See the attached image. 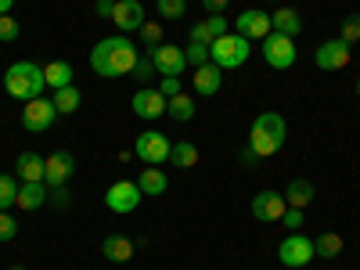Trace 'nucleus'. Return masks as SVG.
Wrapping results in <instances>:
<instances>
[{
    "mask_svg": "<svg viewBox=\"0 0 360 270\" xmlns=\"http://www.w3.org/2000/svg\"><path fill=\"white\" fill-rule=\"evenodd\" d=\"M137 54L141 51L127 37H105V40L94 44V51H90V69H94L98 76H105V79H119V76L134 72Z\"/></svg>",
    "mask_w": 360,
    "mask_h": 270,
    "instance_id": "nucleus-1",
    "label": "nucleus"
},
{
    "mask_svg": "<svg viewBox=\"0 0 360 270\" xmlns=\"http://www.w3.org/2000/svg\"><path fill=\"white\" fill-rule=\"evenodd\" d=\"M285 137H288V127H285V115H278V112H259L249 127V144L256 148L259 159L278 155Z\"/></svg>",
    "mask_w": 360,
    "mask_h": 270,
    "instance_id": "nucleus-2",
    "label": "nucleus"
},
{
    "mask_svg": "<svg viewBox=\"0 0 360 270\" xmlns=\"http://www.w3.org/2000/svg\"><path fill=\"white\" fill-rule=\"evenodd\" d=\"M44 65L37 62H15L8 72H4V90L8 98H18V101H33V98H44Z\"/></svg>",
    "mask_w": 360,
    "mask_h": 270,
    "instance_id": "nucleus-3",
    "label": "nucleus"
},
{
    "mask_svg": "<svg viewBox=\"0 0 360 270\" xmlns=\"http://www.w3.org/2000/svg\"><path fill=\"white\" fill-rule=\"evenodd\" d=\"M249 54H252V44H249L245 37H238V33H224L220 40L209 44V62L220 65V69H238V65H245Z\"/></svg>",
    "mask_w": 360,
    "mask_h": 270,
    "instance_id": "nucleus-4",
    "label": "nucleus"
},
{
    "mask_svg": "<svg viewBox=\"0 0 360 270\" xmlns=\"http://www.w3.org/2000/svg\"><path fill=\"white\" fill-rule=\"evenodd\" d=\"M169 148H173V141H169L166 134H159V130H144V134L134 137V155H137L144 166H162V162H169Z\"/></svg>",
    "mask_w": 360,
    "mask_h": 270,
    "instance_id": "nucleus-5",
    "label": "nucleus"
},
{
    "mask_svg": "<svg viewBox=\"0 0 360 270\" xmlns=\"http://www.w3.org/2000/svg\"><path fill=\"white\" fill-rule=\"evenodd\" d=\"M263 58L270 69H292L295 65V40L292 37H281V33H270L263 37Z\"/></svg>",
    "mask_w": 360,
    "mask_h": 270,
    "instance_id": "nucleus-6",
    "label": "nucleus"
},
{
    "mask_svg": "<svg viewBox=\"0 0 360 270\" xmlns=\"http://www.w3.org/2000/svg\"><path fill=\"white\" fill-rule=\"evenodd\" d=\"M314 256H317V252H314V242H310L303 231H292L285 242L278 245V259H281L285 266H307Z\"/></svg>",
    "mask_w": 360,
    "mask_h": 270,
    "instance_id": "nucleus-7",
    "label": "nucleus"
},
{
    "mask_svg": "<svg viewBox=\"0 0 360 270\" xmlns=\"http://www.w3.org/2000/svg\"><path fill=\"white\" fill-rule=\"evenodd\" d=\"M152 65L162 79H180V72L188 69V58L176 44H159V47H152Z\"/></svg>",
    "mask_w": 360,
    "mask_h": 270,
    "instance_id": "nucleus-8",
    "label": "nucleus"
},
{
    "mask_svg": "<svg viewBox=\"0 0 360 270\" xmlns=\"http://www.w3.org/2000/svg\"><path fill=\"white\" fill-rule=\"evenodd\" d=\"M130 108H134L141 119H148V123H155V119H162V115H166L169 98L162 94L159 86H141L137 94H134V101H130Z\"/></svg>",
    "mask_w": 360,
    "mask_h": 270,
    "instance_id": "nucleus-9",
    "label": "nucleus"
},
{
    "mask_svg": "<svg viewBox=\"0 0 360 270\" xmlns=\"http://www.w3.org/2000/svg\"><path fill=\"white\" fill-rule=\"evenodd\" d=\"M349 58H353V44H346V40H324V44L314 51V62H317V69H324V72L346 69Z\"/></svg>",
    "mask_w": 360,
    "mask_h": 270,
    "instance_id": "nucleus-10",
    "label": "nucleus"
},
{
    "mask_svg": "<svg viewBox=\"0 0 360 270\" xmlns=\"http://www.w3.org/2000/svg\"><path fill=\"white\" fill-rule=\"evenodd\" d=\"M54 115H58V108H54L51 98H33V101H25V108H22V127L29 134H44V130H51Z\"/></svg>",
    "mask_w": 360,
    "mask_h": 270,
    "instance_id": "nucleus-11",
    "label": "nucleus"
},
{
    "mask_svg": "<svg viewBox=\"0 0 360 270\" xmlns=\"http://www.w3.org/2000/svg\"><path fill=\"white\" fill-rule=\"evenodd\" d=\"M141 188L137 180H115V184L105 191V205L112 209V213H134V209L141 205Z\"/></svg>",
    "mask_w": 360,
    "mask_h": 270,
    "instance_id": "nucleus-12",
    "label": "nucleus"
},
{
    "mask_svg": "<svg viewBox=\"0 0 360 270\" xmlns=\"http://www.w3.org/2000/svg\"><path fill=\"white\" fill-rule=\"evenodd\" d=\"M72 173H76L72 152L58 148V152H51L47 162H44V184H47V188H62V184H69V180H72Z\"/></svg>",
    "mask_w": 360,
    "mask_h": 270,
    "instance_id": "nucleus-13",
    "label": "nucleus"
},
{
    "mask_svg": "<svg viewBox=\"0 0 360 270\" xmlns=\"http://www.w3.org/2000/svg\"><path fill=\"white\" fill-rule=\"evenodd\" d=\"M285 209H288V202H285V191H259L256 198H252V217L259 220V224H281V217H285Z\"/></svg>",
    "mask_w": 360,
    "mask_h": 270,
    "instance_id": "nucleus-14",
    "label": "nucleus"
},
{
    "mask_svg": "<svg viewBox=\"0 0 360 270\" xmlns=\"http://www.w3.org/2000/svg\"><path fill=\"white\" fill-rule=\"evenodd\" d=\"M112 25L119 29V33H137V29L144 25V4L141 0H115Z\"/></svg>",
    "mask_w": 360,
    "mask_h": 270,
    "instance_id": "nucleus-15",
    "label": "nucleus"
},
{
    "mask_svg": "<svg viewBox=\"0 0 360 270\" xmlns=\"http://www.w3.org/2000/svg\"><path fill=\"white\" fill-rule=\"evenodd\" d=\"M270 33H274V25H270V15H266V11L249 8V11L238 15V37H245V40H263V37H270Z\"/></svg>",
    "mask_w": 360,
    "mask_h": 270,
    "instance_id": "nucleus-16",
    "label": "nucleus"
},
{
    "mask_svg": "<svg viewBox=\"0 0 360 270\" xmlns=\"http://www.w3.org/2000/svg\"><path fill=\"white\" fill-rule=\"evenodd\" d=\"M134 249H137V242H134V238H127V234H108L105 242H101V256L108 263H130L134 259Z\"/></svg>",
    "mask_w": 360,
    "mask_h": 270,
    "instance_id": "nucleus-17",
    "label": "nucleus"
},
{
    "mask_svg": "<svg viewBox=\"0 0 360 270\" xmlns=\"http://www.w3.org/2000/svg\"><path fill=\"white\" fill-rule=\"evenodd\" d=\"M224 33H231L224 15H209L205 22H195V25H191V40H195V44H205V47L213 44V40H220Z\"/></svg>",
    "mask_w": 360,
    "mask_h": 270,
    "instance_id": "nucleus-18",
    "label": "nucleus"
},
{
    "mask_svg": "<svg viewBox=\"0 0 360 270\" xmlns=\"http://www.w3.org/2000/svg\"><path fill=\"white\" fill-rule=\"evenodd\" d=\"M191 83H195V94H202V98H213L217 90L224 86V69L209 62V65L195 69V79H191Z\"/></svg>",
    "mask_w": 360,
    "mask_h": 270,
    "instance_id": "nucleus-19",
    "label": "nucleus"
},
{
    "mask_svg": "<svg viewBox=\"0 0 360 270\" xmlns=\"http://www.w3.org/2000/svg\"><path fill=\"white\" fill-rule=\"evenodd\" d=\"M270 25H274V33H281V37H299L303 33V18H299V11L295 8H288V4H281L274 15H270Z\"/></svg>",
    "mask_w": 360,
    "mask_h": 270,
    "instance_id": "nucleus-20",
    "label": "nucleus"
},
{
    "mask_svg": "<svg viewBox=\"0 0 360 270\" xmlns=\"http://www.w3.org/2000/svg\"><path fill=\"white\" fill-rule=\"evenodd\" d=\"M15 205L25 209V213L47 205V184H40V180H25V184H18V202Z\"/></svg>",
    "mask_w": 360,
    "mask_h": 270,
    "instance_id": "nucleus-21",
    "label": "nucleus"
},
{
    "mask_svg": "<svg viewBox=\"0 0 360 270\" xmlns=\"http://www.w3.org/2000/svg\"><path fill=\"white\" fill-rule=\"evenodd\" d=\"M314 184L307 176H292L288 180V188H285V202H288V209H307L310 202H314Z\"/></svg>",
    "mask_w": 360,
    "mask_h": 270,
    "instance_id": "nucleus-22",
    "label": "nucleus"
},
{
    "mask_svg": "<svg viewBox=\"0 0 360 270\" xmlns=\"http://www.w3.org/2000/svg\"><path fill=\"white\" fill-rule=\"evenodd\" d=\"M44 162H47V155H37V152H22L18 159H15V176L22 180H40L44 184Z\"/></svg>",
    "mask_w": 360,
    "mask_h": 270,
    "instance_id": "nucleus-23",
    "label": "nucleus"
},
{
    "mask_svg": "<svg viewBox=\"0 0 360 270\" xmlns=\"http://www.w3.org/2000/svg\"><path fill=\"white\" fill-rule=\"evenodd\" d=\"M137 188H141V195H166V188H169V176L159 169V166H144L141 169V176H137Z\"/></svg>",
    "mask_w": 360,
    "mask_h": 270,
    "instance_id": "nucleus-24",
    "label": "nucleus"
},
{
    "mask_svg": "<svg viewBox=\"0 0 360 270\" xmlns=\"http://www.w3.org/2000/svg\"><path fill=\"white\" fill-rule=\"evenodd\" d=\"M342 234H335V231H321L317 238H314V252L321 256V259H339L342 256Z\"/></svg>",
    "mask_w": 360,
    "mask_h": 270,
    "instance_id": "nucleus-25",
    "label": "nucleus"
},
{
    "mask_svg": "<svg viewBox=\"0 0 360 270\" xmlns=\"http://www.w3.org/2000/svg\"><path fill=\"white\" fill-rule=\"evenodd\" d=\"M54 108L62 112V115H72L79 105H83V94H79V86L76 83H69V86H62V90H54Z\"/></svg>",
    "mask_w": 360,
    "mask_h": 270,
    "instance_id": "nucleus-26",
    "label": "nucleus"
},
{
    "mask_svg": "<svg viewBox=\"0 0 360 270\" xmlns=\"http://www.w3.org/2000/svg\"><path fill=\"white\" fill-rule=\"evenodd\" d=\"M169 162H173L176 169H191V166H198V148H195L191 141H176V144L169 148Z\"/></svg>",
    "mask_w": 360,
    "mask_h": 270,
    "instance_id": "nucleus-27",
    "label": "nucleus"
},
{
    "mask_svg": "<svg viewBox=\"0 0 360 270\" xmlns=\"http://www.w3.org/2000/svg\"><path fill=\"white\" fill-rule=\"evenodd\" d=\"M166 115L173 119V123H191V119H195V98H188V94H176V98H169Z\"/></svg>",
    "mask_w": 360,
    "mask_h": 270,
    "instance_id": "nucleus-28",
    "label": "nucleus"
},
{
    "mask_svg": "<svg viewBox=\"0 0 360 270\" xmlns=\"http://www.w3.org/2000/svg\"><path fill=\"white\" fill-rule=\"evenodd\" d=\"M44 79H47V86L62 90V86L72 83V65H69V62H47V65H44Z\"/></svg>",
    "mask_w": 360,
    "mask_h": 270,
    "instance_id": "nucleus-29",
    "label": "nucleus"
},
{
    "mask_svg": "<svg viewBox=\"0 0 360 270\" xmlns=\"http://www.w3.org/2000/svg\"><path fill=\"white\" fill-rule=\"evenodd\" d=\"M18 202V180L11 173H0V209H11Z\"/></svg>",
    "mask_w": 360,
    "mask_h": 270,
    "instance_id": "nucleus-30",
    "label": "nucleus"
},
{
    "mask_svg": "<svg viewBox=\"0 0 360 270\" xmlns=\"http://www.w3.org/2000/svg\"><path fill=\"white\" fill-rule=\"evenodd\" d=\"M155 8H159V15H162V18L176 22V18H184V11H188V0H155Z\"/></svg>",
    "mask_w": 360,
    "mask_h": 270,
    "instance_id": "nucleus-31",
    "label": "nucleus"
},
{
    "mask_svg": "<svg viewBox=\"0 0 360 270\" xmlns=\"http://www.w3.org/2000/svg\"><path fill=\"white\" fill-rule=\"evenodd\" d=\"M184 58H188V65H195V69H202V65H209V47L205 44H188L184 47Z\"/></svg>",
    "mask_w": 360,
    "mask_h": 270,
    "instance_id": "nucleus-32",
    "label": "nucleus"
},
{
    "mask_svg": "<svg viewBox=\"0 0 360 270\" xmlns=\"http://www.w3.org/2000/svg\"><path fill=\"white\" fill-rule=\"evenodd\" d=\"M15 234H18V220L8 213V209H0V245H4V242H11Z\"/></svg>",
    "mask_w": 360,
    "mask_h": 270,
    "instance_id": "nucleus-33",
    "label": "nucleus"
},
{
    "mask_svg": "<svg viewBox=\"0 0 360 270\" xmlns=\"http://www.w3.org/2000/svg\"><path fill=\"white\" fill-rule=\"evenodd\" d=\"M137 33H141V40H144L148 47H159V44H162V25H159V22H144Z\"/></svg>",
    "mask_w": 360,
    "mask_h": 270,
    "instance_id": "nucleus-34",
    "label": "nucleus"
},
{
    "mask_svg": "<svg viewBox=\"0 0 360 270\" xmlns=\"http://www.w3.org/2000/svg\"><path fill=\"white\" fill-rule=\"evenodd\" d=\"M18 33H22V25H18L11 15H0V44H11V40H18Z\"/></svg>",
    "mask_w": 360,
    "mask_h": 270,
    "instance_id": "nucleus-35",
    "label": "nucleus"
},
{
    "mask_svg": "<svg viewBox=\"0 0 360 270\" xmlns=\"http://www.w3.org/2000/svg\"><path fill=\"white\" fill-rule=\"evenodd\" d=\"M152 72H155V65H152V54H137V65H134V79L148 83V79H152Z\"/></svg>",
    "mask_w": 360,
    "mask_h": 270,
    "instance_id": "nucleus-36",
    "label": "nucleus"
},
{
    "mask_svg": "<svg viewBox=\"0 0 360 270\" xmlns=\"http://www.w3.org/2000/svg\"><path fill=\"white\" fill-rule=\"evenodd\" d=\"M339 40H346V44H356L360 40V15H349L346 22H342V37Z\"/></svg>",
    "mask_w": 360,
    "mask_h": 270,
    "instance_id": "nucleus-37",
    "label": "nucleus"
},
{
    "mask_svg": "<svg viewBox=\"0 0 360 270\" xmlns=\"http://www.w3.org/2000/svg\"><path fill=\"white\" fill-rule=\"evenodd\" d=\"M47 202H51V205H62V209H65V205L72 202V195H69V184H62V188H47Z\"/></svg>",
    "mask_w": 360,
    "mask_h": 270,
    "instance_id": "nucleus-38",
    "label": "nucleus"
},
{
    "mask_svg": "<svg viewBox=\"0 0 360 270\" xmlns=\"http://www.w3.org/2000/svg\"><path fill=\"white\" fill-rule=\"evenodd\" d=\"M281 224L288 227V231H303V209H285V217H281Z\"/></svg>",
    "mask_w": 360,
    "mask_h": 270,
    "instance_id": "nucleus-39",
    "label": "nucleus"
},
{
    "mask_svg": "<svg viewBox=\"0 0 360 270\" xmlns=\"http://www.w3.org/2000/svg\"><path fill=\"white\" fill-rule=\"evenodd\" d=\"M238 162H242V166H256V162H259V155H256V148H252L249 141H245L242 148H238Z\"/></svg>",
    "mask_w": 360,
    "mask_h": 270,
    "instance_id": "nucleus-40",
    "label": "nucleus"
},
{
    "mask_svg": "<svg viewBox=\"0 0 360 270\" xmlns=\"http://www.w3.org/2000/svg\"><path fill=\"white\" fill-rule=\"evenodd\" d=\"M112 11H115V0H98V4H94V15L98 18H108L112 22Z\"/></svg>",
    "mask_w": 360,
    "mask_h": 270,
    "instance_id": "nucleus-41",
    "label": "nucleus"
},
{
    "mask_svg": "<svg viewBox=\"0 0 360 270\" xmlns=\"http://www.w3.org/2000/svg\"><path fill=\"white\" fill-rule=\"evenodd\" d=\"M159 90H162L166 98H176V94H180V79H162V83H159Z\"/></svg>",
    "mask_w": 360,
    "mask_h": 270,
    "instance_id": "nucleus-42",
    "label": "nucleus"
},
{
    "mask_svg": "<svg viewBox=\"0 0 360 270\" xmlns=\"http://www.w3.org/2000/svg\"><path fill=\"white\" fill-rule=\"evenodd\" d=\"M227 4H231V0H202V8H205L209 15H220Z\"/></svg>",
    "mask_w": 360,
    "mask_h": 270,
    "instance_id": "nucleus-43",
    "label": "nucleus"
},
{
    "mask_svg": "<svg viewBox=\"0 0 360 270\" xmlns=\"http://www.w3.org/2000/svg\"><path fill=\"white\" fill-rule=\"evenodd\" d=\"M11 8H15V0H0V15H11Z\"/></svg>",
    "mask_w": 360,
    "mask_h": 270,
    "instance_id": "nucleus-44",
    "label": "nucleus"
},
{
    "mask_svg": "<svg viewBox=\"0 0 360 270\" xmlns=\"http://www.w3.org/2000/svg\"><path fill=\"white\" fill-rule=\"evenodd\" d=\"M8 270H29V266H22V263H15V266H8Z\"/></svg>",
    "mask_w": 360,
    "mask_h": 270,
    "instance_id": "nucleus-45",
    "label": "nucleus"
},
{
    "mask_svg": "<svg viewBox=\"0 0 360 270\" xmlns=\"http://www.w3.org/2000/svg\"><path fill=\"white\" fill-rule=\"evenodd\" d=\"M356 98H360V79H356Z\"/></svg>",
    "mask_w": 360,
    "mask_h": 270,
    "instance_id": "nucleus-46",
    "label": "nucleus"
},
{
    "mask_svg": "<svg viewBox=\"0 0 360 270\" xmlns=\"http://www.w3.org/2000/svg\"><path fill=\"white\" fill-rule=\"evenodd\" d=\"M274 4H285V0H274Z\"/></svg>",
    "mask_w": 360,
    "mask_h": 270,
    "instance_id": "nucleus-47",
    "label": "nucleus"
}]
</instances>
